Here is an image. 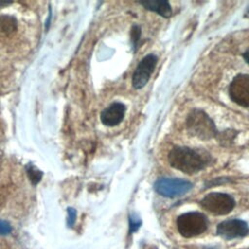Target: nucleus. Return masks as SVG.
I'll return each instance as SVG.
<instances>
[{"label":"nucleus","instance_id":"f257e3e1","mask_svg":"<svg viewBox=\"0 0 249 249\" xmlns=\"http://www.w3.org/2000/svg\"><path fill=\"white\" fill-rule=\"evenodd\" d=\"M170 165L187 174H194L203 169L210 161V157L204 152L189 147H174L168 155Z\"/></svg>","mask_w":249,"mask_h":249},{"label":"nucleus","instance_id":"f03ea898","mask_svg":"<svg viewBox=\"0 0 249 249\" xmlns=\"http://www.w3.org/2000/svg\"><path fill=\"white\" fill-rule=\"evenodd\" d=\"M187 128L190 134L201 140H208L216 134L213 121L204 111L199 109H195L190 113L187 119Z\"/></svg>","mask_w":249,"mask_h":249},{"label":"nucleus","instance_id":"7ed1b4c3","mask_svg":"<svg viewBox=\"0 0 249 249\" xmlns=\"http://www.w3.org/2000/svg\"><path fill=\"white\" fill-rule=\"evenodd\" d=\"M177 229L184 237H194L206 231L207 220L199 212H188L178 217Z\"/></svg>","mask_w":249,"mask_h":249},{"label":"nucleus","instance_id":"20e7f679","mask_svg":"<svg viewBox=\"0 0 249 249\" xmlns=\"http://www.w3.org/2000/svg\"><path fill=\"white\" fill-rule=\"evenodd\" d=\"M202 208L215 215L229 214L234 207L233 198L223 193H210L200 201Z\"/></svg>","mask_w":249,"mask_h":249},{"label":"nucleus","instance_id":"39448f33","mask_svg":"<svg viewBox=\"0 0 249 249\" xmlns=\"http://www.w3.org/2000/svg\"><path fill=\"white\" fill-rule=\"evenodd\" d=\"M192 187L193 184L191 182L179 178H161L154 185L156 192L165 197L183 196L188 193Z\"/></svg>","mask_w":249,"mask_h":249},{"label":"nucleus","instance_id":"423d86ee","mask_svg":"<svg viewBox=\"0 0 249 249\" xmlns=\"http://www.w3.org/2000/svg\"><path fill=\"white\" fill-rule=\"evenodd\" d=\"M230 96L236 104L249 107V75L239 74L230 85Z\"/></svg>","mask_w":249,"mask_h":249},{"label":"nucleus","instance_id":"0eeeda50","mask_svg":"<svg viewBox=\"0 0 249 249\" xmlns=\"http://www.w3.org/2000/svg\"><path fill=\"white\" fill-rule=\"evenodd\" d=\"M157 61L158 57L155 54L150 53L139 62L132 76V86L134 89H141L148 83L150 76L156 67Z\"/></svg>","mask_w":249,"mask_h":249},{"label":"nucleus","instance_id":"6e6552de","mask_svg":"<svg viewBox=\"0 0 249 249\" xmlns=\"http://www.w3.org/2000/svg\"><path fill=\"white\" fill-rule=\"evenodd\" d=\"M249 231L247 223L239 219L227 220L217 227V233L226 239L243 237Z\"/></svg>","mask_w":249,"mask_h":249},{"label":"nucleus","instance_id":"1a4fd4ad","mask_svg":"<svg viewBox=\"0 0 249 249\" xmlns=\"http://www.w3.org/2000/svg\"><path fill=\"white\" fill-rule=\"evenodd\" d=\"M125 113V106L121 102H115L104 109L100 115L101 122L108 126L117 125L120 124Z\"/></svg>","mask_w":249,"mask_h":249},{"label":"nucleus","instance_id":"9d476101","mask_svg":"<svg viewBox=\"0 0 249 249\" xmlns=\"http://www.w3.org/2000/svg\"><path fill=\"white\" fill-rule=\"evenodd\" d=\"M140 4L147 10L154 11L164 18H169L172 15L171 7L165 0H146L141 1Z\"/></svg>","mask_w":249,"mask_h":249},{"label":"nucleus","instance_id":"9b49d317","mask_svg":"<svg viewBox=\"0 0 249 249\" xmlns=\"http://www.w3.org/2000/svg\"><path fill=\"white\" fill-rule=\"evenodd\" d=\"M0 29L5 34H11L17 29V20L12 16H1L0 17Z\"/></svg>","mask_w":249,"mask_h":249},{"label":"nucleus","instance_id":"f8f14e48","mask_svg":"<svg viewBox=\"0 0 249 249\" xmlns=\"http://www.w3.org/2000/svg\"><path fill=\"white\" fill-rule=\"evenodd\" d=\"M26 172H27V175H28V178L30 180V182L34 185H36L37 183H39L42 179V176H43V173L41 170H39L36 166H34L33 164H28L26 166Z\"/></svg>","mask_w":249,"mask_h":249},{"label":"nucleus","instance_id":"ddd939ff","mask_svg":"<svg viewBox=\"0 0 249 249\" xmlns=\"http://www.w3.org/2000/svg\"><path fill=\"white\" fill-rule=\"evenodd\" d=\"M141 225V221L139 218L137 217H133V216H130L129 217V229H130V232H133V231H136L138 230V228L140 227Z\"/></svg>","mask_w":249,"mask_h":249},{"label":"nucleus","instance_id":"4468645a","mask_svg":"<svg viewBox=\"0 0 249 249\" xmlns=\"http://www.w3.org/2000/svg\"><path fill=\"white\" fill-rule=\"evenodd\" d=\"M12 231V227L10 226L9 223L0 220V234L4 235V234H8Z\"/></svg>","mask_w":249,"mask_h":249},{"label":"nucleus","instance_id":"2eb2a0df","mask_svg":"<svg viewBox=\"0 0 249 249\" xmlns=\"http://www.w3.org/2000/svg\"><path fill=\"white\" fill-rule=\"evenodd\" d=\"M131 37H132V42L134 45V48L137 46V41L139 40L140 37V28L138 26H133L131 30Z\"/></svg>","mask_w":249,"mask_h":249},{"label":"nucleus","instance_id":"dca6fc26","mask_svg":"<svg viewBox=\"0 0 249 249\" xmlns=\"http://www.w3.org/2000/svg\"><path fill=\"white\" fill-rule=\"evenodd\" d=\"M76 221V211L74 208H68V219L67 223L69 227H72Z\"/></svg>","mask_w":249,"mask_h":249},{"label":"nucleus","instance_id":"f3484780","mask_svg":"<svg viewBox=\"0 0 249 249\" xmlns=\"http://www.w3.org/2000/svg\"><path fill=\"white\" fill-rule=\"evenodd\" d=\"M243 57H244L245 61L249 64V51H247V52H245V53H243Z\"/></svg>","mask_w":249,"mask_h":249},{"label":"nucleus","instance_id":"a211bd4d","mask_svg":"<svg viewBox=\"0 0 249 249\" xmlns=\"http://www.w3.org/2000/svg\"><path fill=\"white\" fill-rule=\"evenodd\" d=\"M11 2H7V1H0V6H4V5H8Z\"/></svg>","mask_w":249,"mask_h":249}]
</instances>
